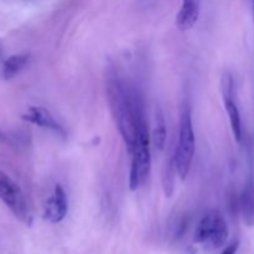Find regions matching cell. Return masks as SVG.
<instances>
[{"instance_id":"9c48e42d","label":"cell","mask_w":254,"mask_h":254,"mask_svg":"<svg viewBox=\"0 0 254 254\" xmlns=\"http://www.w3.org/2000/svg\"><path fill=\"white\" fill-rule=\"evenodd\" d=\"M201 0H183L180 10L176 15V27L181 31L192 29L200 17Z\"/></svg>"},{"instance_id":"8992f818","label":"cell","mask_w":254,"mask_h":254,"mask_svg":"<svg viewBox=\"0 0 254 254\" xmlns=\"http://www.w3.org/2000/svg\"><path fill=\"white\" fill-rule=\"evenodd\" d=\"M222 94L225 109L227 112L228 119H230L231 129H232L233 136L236 141H242V122H241V114L238 107L233 99V78L231 74L226 73L222 77Z\"/></svg>"},{"instance_id":"5bb4252c","label":"cell","mask_w":254,"mask_h":254,"mask_svg":"<svg viewBox=\"0 0 254 254\" xmlns=\"http://www.w3.org/2000/svg\"><path fill=\"white\" fill-rule=\"evenodd\" d=\"M0 143L2 144H11V140H10V136H7L4 131L0 130Z\"/></svg>"},{"instance_id":"9a60e30c","label":"cell","mask_w":254,"mask_h":254,"mask_svg":"<svg viewBox=\"0 0 254 254\" xmlns=\"http://www.w3.org/2000/svg\"><path fill=\"white\" fill-rule=\"evenodd\" d=\"M252 12H253V22H254V0H252Z\"/></svg>"},{"instance_id":"52a82bcc","label":"cell","mask_w":254,"mask_h":254,"mask_svg":"<svg viewBox=\"0 0 254 254\" xmlns=\"http://www.w3.org/2000/svg\"><path fill=\"white\" fill-rule=\"evenodd\" d=\"M67 212H68V198L64 188L60 184H56L51 196L45 203L42 217L47 222L56 225L64 220Z\"/></svg>"},{"instance_id":"8fae6325","label":"cell","mask_w":254,"mask_h":254,"mask_svg":"<svg viewBox=\"0 0 254 254\" xmlns=\"http://www.w3.org/2000/svg\"><path fill=\"white\" fill-rule=\"evenodd\" d=\"M30 56L27 54H17L7 57L2 64L1 76L4 79H11L20 73L29 64Z\"/></svg>"},{"instance_id":"30bf717a","label":"cell","mask_w":254,"mask_h":254,"mask_svg":"<svg viewBox=\"0 0 254 254\" xmlns=\"http://www.w3.org/2000/svg\"><path fill=\"white\" fill-rule=\"evenodd\" d=\"M240 212L248 227L254 226V184L248 183L240 196Z\"/></svg>"},{"instance_id":"7c38bea8","label":"cell","mask_w":254,"mask_h":254,"mask_svg":"<svg viewBox=\"0 0 254 254\" xmlns=\"http://www.w3.org/2000/svg\"><path fill=\"white\" fill-rule=\"evenodd\" d=\"M166 122L165 117L161 109L155 111V119H154V130H153V141L156 150L161 151L165 148L166 144Z\"/></svg>"},{"instance_id":"4fadbf2b","label":"cell","mask_w":254,"mask_h":254,"mask_svg":"<svg viewBox=\"0 0 254 254\" xmlns=\"http://www.w3.org/2000/svg\"><path fill=\"white\" fill-rule=\"evenodd\" d=\"M238 246H240V242H238V241H235V242H232L231 245H228L221 254H236L238 250Z\"/></svg>"},{"instance_id":"3957f363","label":"cell","mask_w":254,"mask_h":254,"mask_svg":"<svg viewBox=\"0 0 254 254\" xmlns=\"http://www.w3.org/2000/svg\"><path fill=\"white\" fill-rule=\"evenodd\" d=\"M151 139L149 135L145 117L141 116L138 121V130L133 150L130 151V173H129V189L136 191L139 186L148 179L151 169L150 154Z\"/></svg>"},{"instance_id":"277c9868","label":"cell","mask_w":254,"mask_h":254,"mask_svg":"<svg viewBox=\"0 0 254 254\" xmlns=\"http://www.w3.org/2000/svg\"><path fill=\"white\" fill-rule=\"evenodd\" d=\"M230 231L225 217L217 211L206 213L197 223L193 235V242L207 251H216L227 243Z\"/></svg>"},{"instance_id":"5b68a950","label":"cell","mask_w":254,"mask_h":254,"mask_svg":"<svg viewBox=\"0 0 254 254\" xmlns=\"http://www.w3.org/2000/svg\"><path fill=\"white\" fill-rule=\"evenodd\" d=\"M0 200L22 223L27 226L31 225L32 216L24 192L11 178L1 170H0Z\"/></svg>"},{"instance_id":"6da1fadb","label":"cell","mask_w":254,"mask_h":254,"mask_svg":"<svg viewBox=\"0 0 254 254\" xmlns=\"http://www.w3.org/2000/svg\"><path fill=\"white\" fill-rule=\"evenodd\" d=\"M107 94L114 123L130 154L135 144L138 121L144 116L143 107L135 92L130 91L116 73L108 77Z\"/></svg>"},{"instance_id":"ba28073f","label":"cell","mask_w":254,"mask_h":254,"mask_svg":"<svg viewBox=\"0 0 254 254\" xmlns=\"http://www.w3.org/2000/svg\"><path fill=\"white\" fill-rule=\"evenodd\" d=\"M21 119L27 122V123L40 127V128L49 129V130L56 133L57 135H61L64 138L66 136V131H64V127L55 119V117L50 113L49 109L44 108V107H29L26 112L21 114Z\"/></svg>"},{"instance_id":"7a4b0ae2","label":"cell","mask_w":254,"mask_h":254,"mask_svg":"<svg viewBox=\"0 0 254 254\" xmlns=\"http://www.w3.org/2000/svg\"><path fill=\"white\" fill-rule=\"evenodd\" d=\"M195 131L192 126V114L190 107L186 104L181 108L180 121H179V139L173 158L175 173L185 180L189 176L193 161L196 148Z\"/></svg>"}]
</instances>
